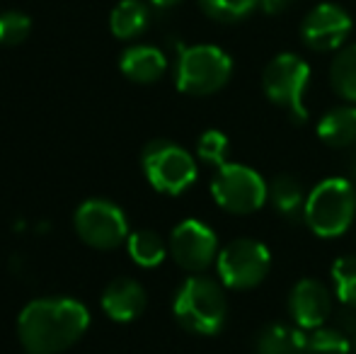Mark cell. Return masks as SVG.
<instances>
[{"label":"cell","mask_w":356,"mask_h":354,"mask_svg":"<svg viewBox=\"0 0 356 354\" xmlns=\"http://www.w3.org/2000/svg\"><path fill=\"white\" fill-rule=\"evenodd\" d=\"M305 199L308 194L303 192L300 182L289 172H282L269 182L267 202L274 207V211L289 223H298L305 216Z\"/></svg>","instance_id":"obj_15"},{"label":"cell","mask_w":356,"mask_h":354,"mask_svg":"<svg viewBox=\"0 0 356 354\" xmlns=\"http://www.w3.org/2000/svg\"><path fill=\"white\" fill-rule=\"evenodd\" d=\"M289 316L300 330H315L332 316V293L318 279H300L289 293Z\"/></svg>","instance_id":"obj_12"},{"label":"cell","mask_w":356,"mask_h":354,"mask_svg":"<svg viewBox=\"0 0 356 354\" xmlns=\"http://www.w3.org/2000/svg\"><path fill=\"white\" fill-rule=\"evenodd\" d=\"M332 284L342 306H356V255H342L334 260Z\"/></svg>","instance_id":"obj_23"},{"label":"cell","mask_w":356,"mask_h":354,"mask_svg":"<svg viewBox=\"0 0 356 354\" xmlns=\"http://www.w3.org/2000/svg\"><path fill=\"white\" fill-rule=\"evenodd\" d=\"M303 221L320 238H339L356 221V187L347 177H327L310 189Z\"/></svg>","instance_id":"obj_3"},{"label":"cell","mask_w":356,"mask_h":354,"mask_svg":"<svg viewBox=\"0 0 356 354\" xmlns=\"http://www.w3.org/2000/svg\"><path fill=\"white\" fill-rule=\"evenodd\" d=\"M352 34V17L334 3H320L300 22V39L313 51H339Z\"/></svg>","instance_id":"obj_11"},{"label":"cell","mask_w":356,"mask_h":354,"mask_svg":"<svg viewBox=\"0 0 356 354\" xmlns=\"http://www.w3.org/2000/svg\"><path fill=\"white\" fill-rule=\"evenodd\" d=\"M73 228L95 250H114L129 238L127 214L109 199H85L73 214Z\"/></svg>","instance_id":"obj_9"},{"label":"cell","mask_w":356,"mask_h":354,"mask_svg":"<svg viewBox=\"0 0 356 354\" xmlns=\"http://www.w3.org/2000/svg\"><path fill=\"white\" fill-rule=\"evenodd\" d=\"M32 32V19L19 10H8L0 15V44L3 47H17Z\"/></svg>","instance_id":"obj_25"},{"label":"cell","mask_w":356,"mask_h":354,"mask_svg":"<svg viewBox=\"0 0 356 354\" xmlns=\"http://www.w3.org/2000/svg\"><path fill=\"white\" fill-rule=\"evenodd\" d=\"M352 345H354V354H356V335H354V342H352Z\"/></svg>","instance_id":"obj_30"},{"label":"cell","mask_w":356,"mask_h":354,"mask_svg":"<svg viewBox=\"0 0 356 354\" xmlns=\"http://www.w3.org/2000/svg\"><path fill=\"white\" fill-rule=\"evenodd\" d=\"M199 8L216 22H240L259 8V0H199Z\"/></svg>","instance_id":"obj_22"},{"label":"cell","mask_w":356,"mask_h":354,"mask_svg":"<svg viewBox=\"0 0 356 354\" xmlns=\"http://www.w3.org/2000/svg\"><path fill=\"white\" fill-rule=\"evenodd\" d=\"M310 83V66L296 54H279L264 66L262 88L272 104L282 107L296 124L308 119L305 90Z\"/></svg>","instance_id":"obj_6"},{"label":"cell","mask_w":356,"mask_h":354,"mask_svg":"<svg viewBox=\"0 0 356 354\" xmlns=\"http://www.w3.org/2000/svg\"><path fill=\"white\" fill-rule=\"evenodd\" d=\"M220 284L233 291H250L267 279L272 269V252L254 238H238L220 248L216 257Z\"/></svg>","instance_id":"obj_8"},{"label":"cell","mask_w":356,"mask_h":354,"mask_svg":"<svg viewBox=\"0 0 356 354\" xmlns=\"http://www.w3.org/2000/svg\"><path fill=\"white\" fill-rule=\"evenodd\" d=\"M352 340L342 328H315L305 335V352L308 354H349Z\"/></svg>","instance_id":"obj_21"},{"label":"cell","mask_w":356,"mask_h":354,"mask_svg":"<svg viewBox=\"0 0 356 354\" xmlns=\"http://www.w3.org/2000/svg\"><path fill=\"white\" fill-rule=\"evenodd\" d=\"M330 83L342 99L356 104V44L342 47L330 66Z\"/></svg>","instance_id":"obj_20"},{"label":"cell","mask_w":356,"mask_h":354,"mask_svg":"<svg viewBox=\"0 0 356 354\" xmlns=\"http://www.w3.org/2000/svg\"><path fill=\"white\" fill-rule=\"evenodd\" d=\"M233 76V58L213 44L182 47L175 66V86L192 97H207L228 86Z\"/></svg>","instance_id":"obj_4"},{"label":"cell","mask_w":356,"mask_h":354,"mask_svg":"<svg viewBox=\"0 0 356 354\" xmlns=\"http://www.w3.org/2000/svg\"><path fill=\"white\" fill-rule=\"evenodd\" d=\"M141 170L150 187L168 197L187 192L199 175L192 153L170 138H153L145 143L141 151Z\"/></svg>","instance_id":"obj_5"},{"label":"cell","mask_w":356,"mask_h":354,"mask_svg":"<svg viewBox=\"0 0 356 354\" xmlns=\"http://www.w3.org/2000/svg\"><path fill=\"white\" fill-rule=\"evenodd\" d=\"M170 255L182 269L187 272H204L213 265L218 257V236L211 226H207L199 218H184L170 233Z\"/></svg>","instance_id":"obj_10"},{"label":"cell","mask_w":356,"mask_h":354,"mask_svg":"<svg viewBox=\"0 0 356 354\" xmlns=\"http://www.w3.org/2000/svg\"><path fill=\"white\" fill-rule=\"evenodd\" d=\"M150 22V10L143 0H119L109 15V29L117 39L129 42L145 32Z\"/></svg>","instance_id":"obj_17"},{"label":"cell","mask_w":356,"mask_h":354,"mask_svg":"<svg viewBox=\"0 0 356 354\" xmlns=\"http://www.w3.org/2000/svg\"><path fill=\"white\" fill-rule=\"evenodd\" d=\"M269 182L243 163H225L211 177V197L223 211L248 216L267 204Z\"/></svg>","instance_id":"obj_7"},{"label":"cell","mask_w":356,"mask_h":354,"mask_svg":"<svg viewBox=\"0 0 356 354\" xmlns=\"http://www.w3.org/2000/svg\"><path fill=\"white\" fill-rule=\"evenodd\" d=\"M150 5H155V8L160 10H168V8H175V5H179L182 0H148Z\"/></svg>","instance_id":"obj_28"},{"label":"cell","mask_w":356,"mask_h":354,"mask_svg":"<svg viewBox=\"0 0 356 354\" xmlns=\"http://www.w3.org/2000/svg\"><path fill=\"white\" fill-rule=\"evenodd\" d=\"M172 316L187 332L204 337L218 335L228 316L223 284L204 274L184 279L172 298Z\"/></svg>","instance_id":"obj_2"},{"label":"cell","mask_w":356,"mask_h":354,"mask_svg":"<svg viewBox=\"0 0 356 354\" xmlns=\"http://www.w3.org/2000/svg\"><path fill=\"white\" fill-rule=\"evenodd\" d=\"M127 250L138 267L150 269V267L163 265L170 248H168V243L160 238V233L150 231V228H141V231H134L131 236L127 238Z\"/></svg>","instance_id":"obj_19"},{"label":"cell","mask_w":356,"mask_h":354,"mask_svg":"<svg viewBox=\"0 0 356 354\" xmlns=\"http://www.w3.org/2000/svg\"><path fill=\"white\" fill-rule=\"evenodd\" d=\"M119 68L131 83H141V86H150V83L160 81L168 71V58L158 47L150 44H134L119 58Z\"/></svg>","instance_id":"obj_14"},{"label":"cell","mask_w":356,"mask_h":354,"mask_svg":"<svg viewBox=\"0 0 356 354\" xmlns=\"http://www.w3.org/2000/svg\"><path fill=\"white\" fill-rule=\"evenodd\" d=\"M99 303H102L104 316L112 318L114 323H131L145 311L148 296L136 279L119 277L104 287Z\"/></svg>","instance_id":"obj_13"},{"label":"cell","mask_w":356,"mask_h":354,"mask_svg":"<svg viewBox=\"0 0 356 354\" xmlns=\"http://www.w3.org/2000/svg\"><path fill=\"white\" fill-rule=\"evenodd\" d=\"M257 354H308L305 352V332L300 328L272 323L257 335Z\"/></svg>","instance_id":"obj_18"},{"label":"cell","mask_w":356,"mask_h":354,"mask_svg":"<svg viewBox=\"0 0 356 354\" xmlns=\"http://www.w3.org/2000/svg\"><path fill=\"white\" fill-rule=\"evenodd\" d=\"M352 177H354V182H356V156H354V163H352Z\"/></svg>","instance_id":"obj_29"},{"label":"cell","mask_w":356,"mask_h":354,"mask_svg":"<svg viewBox=\"0 0 356 354\" xmlns=\"http://www.w3.org/2000/svg\"><path fill=\"white\" fill-rule=\"evenodd\" d=\"M339 323H342V330L354 337L356 335V306H342Z\"/></svg>","instance_id":"obj_26"},{"label":"cell","mask_w":356,"mask_h":354,"mask_svg":"<svg viewBox=\"0 0 356 354\" xmlns=\"http://www.w3.org/2000/svg\"><path fill=\"white\" fill-rule=\"evenodd\" d=\"M291 3H293V0H259V8L267 15H279V13H284Z\"/></svg>","instance_id":"obj_27"},{"label":"cell","mask_w":356,"mask_h":354,"mask_svg":"<svg viewBox=\"0 0 356 354\" xmlns=\"http://www.w3.org/2000/svg\"><path fill=\"white\" fill-rule=\"evenodd\" d=\"M90 313L71 296H44L19 311L17 337L27 354H58L88 332Z\"/></svg>","instance_id":"obj_1"},{"label":"cell","mask_w":356,"mask_h":354,"mask_svg":"<svg viewBox=\"0 0 356 354\" xmlns=\"http://www.w3.org/2000/svg\"><path fill=\"white\" fill-rule=\"evenodd\" d=\"M228 148H230V141L223 131L218 129H209L199 136L197 141V156L202 163L207 166H213V168H220L228 163Z\"/></svg>","instance_id":"obj_24"},{"label":"cell","mask_w":356,"mask_h":354,"mask_svg":"<svg viewBox=\"0 0 356 354\" xmlns=\"http://www.w3.org/2000/svg\"><path fill=\"white\" fill-rule=\"evenodd\" d=\"M318 136L330 148H349L356 143V104H339L323 114Z\"/></svg>","instance_id":"obj_16"}]
</instances>
